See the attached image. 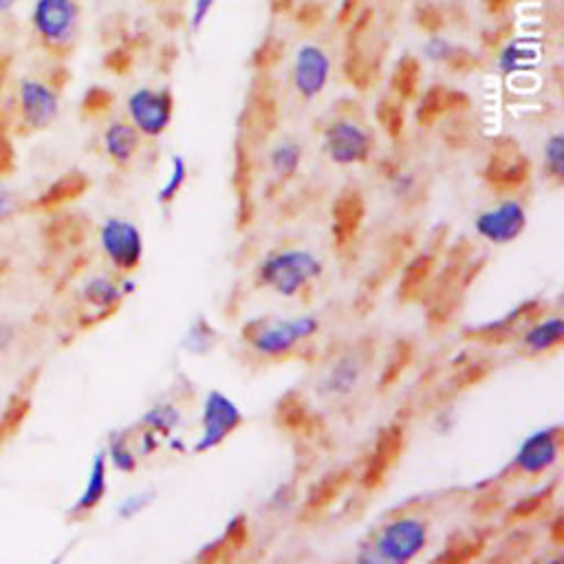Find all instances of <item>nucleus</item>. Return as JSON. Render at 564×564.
Here are the masks:
<instances>
[{
	"label": "nucleus",
	"mask_w": 564,
	"mask_h": 564,
	"mask_svg": "<svg viewBox=\"0 0 564 564\" xmlns=\"http://www.w3.org/2000/svg\"><path fill=\"white\" fill-rule=\"evenodd\" d=\"M322 271L324 263L309 249H282L258 265L256 282L278 296L296 298L322 276Z\"/></svg>",
	"instance_id": "1"
},
{
	"label": "nucleus",
	"mask_w": 564,
	"mask_h": 564,
	"mask_svg": "<svg viewBox=\"0 0 564 564\" xmlns=\"http://www.w3.org/2000/svg\"><path fill=\"white\" fill-rule=\"evenodd\" d=\"M320 320L316 316L298 318H256L243 327V340L260 355L282 357L296 351L302 342L316 338Z\"/></svg>",
	"instance_id": "2"
},
{
	"label": "nucleus",
	"mask_w": 564,
	"mask_h": 564,
	"mask_svg": "<svg viewBox=\"0 0 564 564\" xmlns=\"http://www.w3.org/2000/svg\"><path fill=\"white\" fill-rule=\"evenodd\" d=\"M29 20L42 45L64 51L78 38L82 9L78 0H34Z\"/></svg>",
	"instance_id": "3"
},
{
	"label": "nucleus",
	"mask_w": 564,
	"mask_h": 564,
	"mask_svg": "<svg viewBox=\"0 0 564 564\" xmlns=\"http://www.w3.org/2000/svg\"><path fill=\"white\" fill-rule=\"evenodd\" d=\"M428 523L415 516H399L379 531L375 538V553L379 560L404 564L415 560L428 545Z\"/></svg>",
	"instance_id": "4"
},
{
	"label": "nucleus",
	"mask_w": 564,
	"mask_h": 564,
	"mask_svg": "<svg viewBox=\"0 0 564 564\" xmlns=\"http://www.w3.org/2000/svg\"><path fill=\"white\" fill-rule=\"evenodd\" d=\"M20 122L29 130H45L60 115V93L40 78H23L16 89Z\"/></svg>",
	"instance_id": "5"
},
{
	"label": "nucleus",
	"mask_w": 564,
	"mask_h": 564,
	"mask_svg": "<svg viewBox=\"0 0 564 564\" xmlns=\"http://www.w3.org/2000/svg\"><path fill=\"white\" fill-rule=\"evenodd\" d=\"M375 148L371 130L351 119H338L324 130V150L338 166L364 164Z\"/></svg>",
	"instance_id": "6"
},
{
	"label": "nucleus",
	"mask_w": 564,
	"mask_h": 564,
	"mask_svg": "<svg viewBox=\"0 0 564 564\" xmlns=\"http://www.w3.org/2000/svg\"><path fill=\"white\" fill-rule=\"evenodd\" d=\"M243 423V412L238 410L234 401L223 395L221 390H212L205 397L203 415H201V437L194 446V452H210L219 448L221 443L234 435Z\"/></svg>",
	"instance_id": "7"
},
{
	"label": "nucleus",
	"mask_w": 564,
	"mask_h": 564,
	"mask_svg": "<svg viewBox=\"0 0 564 564\" xmlns=\"http://www.w3.org/2000/svg\"><path fill=\"white\" fill-rule=\"evenodd\" d=\"M100 245L104 256L119 271H135L144 258V236L139 227L117 216L100 227Z\"/></svg>",
	"instance_id": "8"
},
{
	"label": "nucleus",
	"mask_w": 564,
	"mask_h": 564,
	"mask_svg": "<svg viewBox=\"0 0 564 564\" xmlns=\"http://www.w3.org/2000/svg\"><path fill=\"white\" fill-rule=\"evenodd\" d=\"M128 117L133 126L146 137H161L168 130L175 115V100L170 91L137 89L128 97Z\"/></svg>",
	"instance_id": "9"
},
{
	"label": "nucleus",
	"mask_w": 564,
	"mask_h": 564,
	"mask_svg": "<svg viewBox=\"0 0 564 564\" xmlns=\"http://www.w3.org/2000/svg\"><path fill=\"white\" fill-rule=\"evenodd\" d=\"M474 227H476V234H479L487 243H492V245L514 243L527 227L525 205L520 201L507 199L503 203H498L496 208L485 210L476 216Z\"/></svg>",
	"instance_id": "10"
},
{
	"label": "nucleus",
	"mask_w": 564,
	"mask_h": 564,
	"mask_svg": "<svg viewBox=\"0 0 564 564\" xmlns=\"http://www.w3.org/2000/svg\"><path fill=\"white\" fill-rule=\"evenodd\" d=\"M562 450V430L547 428L527 437L514 457V470L525 476L545 474L556 465Z\"/></svg>",
	"instance_id": "11"
},
{
	"label": "nucleus",
	"mask_w": 564,
	"mask_h": 564,
	"mask_svg": "<svg viewBox=\"0 0 564 564\" xmlns=\"http://www.w3.org/2000/svg\"><path fill=\"white\" fill-rule=\"evenodd\" d=\"M529 175V159L520 153V148L514 141H505V144L498 146L483 170V179L490 183L492 188L503 192H512L520 186H525Z\"/></svg>",
	"instance_id": "12"
},
{
	"label": "nucleus",
	"mask_w": 564,
	"mask_h": 564,
	"mask_svg": "<svg viewBox=\"0 0 564 564\" xmlns=\"http://www.w3.org/2000/svg\"><path fill=\"white\" fill-rule=\"evenodd\" d=\"M291 78H294V89L305 100H313V97L322 95L331 78L329 53L318 45H302L296 51Z\"/></svg>",
	"instance_id": "13"
},
{
	"label": "nucleus",
	"mask_w": 564,
	"mask_h": 564,
	"mask_svg": "<svg viewBox=\"0 0 564 564\" xmlns=\"http://www.w3.org/2000/svg\"><path fill=\"white\" fill-rule=\"evenodd\" d=\"M404 443H406V435L399 423H393V426H388L379 432V437L371 454H368V461L362 472V485L366 490H375L377 485L384 483L386 474L393 470V465L399 461L401 452H404Z\"/></svg>",
	"instance_id": "14"
},
{
	"label": "nucleus",
	"mask_w": 564,
	"mask_h": 564,
	"mask_svg": "<svg viewBox=\"0 0 564 564\" xmlns=\"http://www.w3.org/2000/svg\"><path fill=\"white\" fill-rule=\"evenodd\" d=\"M364 212H366V205H364L360 192L357 190L342 192L338 201L333 203V212H331L333 241L340 247L349 245L355 238L357 230H360V225L364 221Z\"/></svg>",
	"instance_id": "15"
},
{
	"label": "nucleus",
	"mask_w": 564,
	"mask_h": 564,
	"mask_svg": "<svg viewBox=\"0 0 564 564\" xmlns=\"http://www.w3.org/2000/svg\"><path fill=\"white\" fill-rule=\"evenodd\" d=\"M106 492H108V459L106 452H100L95 454L89 470V479H86V485L82 494L78 496V501L73 503L71 514L78 518L91 514L95 507H100Z\"/></svg>",
	"instance_id": "16"
},
{
	"label": "nucleus",
	"mask_w": 564,
	"mask_h": 564,
	"mask_svg": "<svg viewBox=\"0 0 564 564\" xmlns=\"http://www.w3.org/2000/svg\"><path fill=\"white\" fill-rule=\"evenodd\" d=\"M104 150L113 164L126 166L139 150V130L133 124L113 122L104 130Z\"/></svg>",
	"instance_id": "17"
},
{
	"label": "nucleus",
	"mask_w": 564,
	"mask_h": 564,
	"mask_svg": "<svg viewBox=\"0 0 564 564\" xmlns=\"http://www.w3.org/2000/svg\"><path fill=\"white\" fill-rule=\"evenodd\" d=\"M564 342V322L560 316H553L534 324L525 335H523V346L525 351L531 355L549 353Z\"/></svg>",
	"instance_id": "18"
},
{
	"label": "nucleus",
	"mask_w": 564,
	"mask_h": 564,
	"mask_svg": "<svg viewBox=\"0 0 564 564\" xmlns=\"http://www.w3.org/2000/svg\"><path fill=\"white\" fill-rule=\"evenodd\" d=\"M362 375H364V364L357 360L355 355H346L331 368L327 382H324V388H327V393L333 397L351 395L357 384H360Z\"/></svg>",
	"instance_id": "19"
},
{
	"label": "nucleus",
	"mask_w": 564,
	"mask_h": 564,
	"mask_svg": "<svg viewBox=\"0 0 564 564\" xmlns=\"http://www.w3.org/2000/svg\"><path fill=\"white\" fill-rule=\"evenodd\" d=\"M459 93L448 91L446 86H432V89L426 91V95L421 97V104L417 108V122L421 126H432L437 119L450 111V108H459Z\"/></svg>",
	"instance_id": "20"
},
{
	"label": "nucleus",
	"mask_w": 564,
	"mask_h": 564,
	"mask_svg": "<svg viewBox=\"0 0 564 564\" xmlns=\"http://www.w3.org/2000/svg\"><path fill=\"white\" fill-rule=\"evenodd\" d=\"M82 296L97 311L111 313L124 300V289L108 276H97L86 282Z\"/></svg>",
	"instance_id": "21"
},
{
	"label": "nucleus",
	"mask_w": 564,
	"mask_h": 564,
	"mask_svg": "<svg viewBox=\"0 0 564 564\" xmlns=\"http://www.w3.org/2000/svg\"><path fill=\"white\" fill-rule=\"evenodd\" d=\"M540 60V49L529 40H514L507 42L505 49L498 56V67L503 73H516V71H527L538 64Z\"/></svg>",
	"instance_id": "22"
},
{
	"label": "nucleus",
	"mask_w": 564,
	"mask_h": 564,
	"mask_svg": "<svg viewBox=\"0 0 564 564\" xmlns=\"http://www.w3.org/2000/svg\"><path fill=\"white\" fill-rule=\"evenodd\" d=\"M86 188H89V179H86L82 172H69V175L58 179L45 194H42L40 205H45V208H56V205L78 199Z\"/></svg>",
	"instance_id": "23"
},
{
	"label": "nucleus",
	"mask_w": 564,
	"mask_h": 564,
	"mask_svg": "<svg viewBox=\"0 0 564 564\" xmlns=\"http://www.w3.org/2000/svg\"><path fill=\"white\" fill-rule=\"evenodd\" d=\"M423 56H426L430 62L448 64L452 69H465V64L472 60L468 51L457 47L454 42L443 36H430L426 47H423Z\"/></svg>",
	"instance_id": "24"
},
{
	"label": "nucleus",
	"mask_w": 564,
	"mask_h": 564,
	"mask_svg": "<svg viewBox=\"0 0 564 564\" xmlns=\"http://www.w3.org/2000/svg\"><path fill=\"white\" fill-rule=\"evenodd\" d=\"M269 164H271V170L276 172V177L291 179L302 164V148L296 144L294 139L280 141V144L271 148Z\"/></svg>",
	"instance_id": "25"
},
{
	"label": "nucleus",
	"mask_w": 564,
	"mask_h": 564,
	"mask_svg": "<svg viewBox=\"0 0 564 564\" xmlns=\"http://www.w3.org/2000/svg\"><path fill=\"white\" fill-rule=\"evenodd\" d=\"M419 86V62L415 58H401L393 73V89L401 100H410L415 97Z\"/></svg>",
	"instance_id": "26"
},
{
	"label": "nucleus",
	"mask_w": 564,
	"mask_h": 564,
	"mask_svg": "<svg viewBox=\"0 0 564 564\" xmlns=\"http://www.w3.org/2000/svg\"><path fill=\"white\" fill-rule=\"evenodd\" d=\"M545 168L549 172V177L562 183L564 177V135L556 133L547 139L545 144Z\"/></svg>",
	"instance_id": "27"
},
{
	"label": "nucleus",
	"mask_w": 564,
	"mask_h": 564,
	"mask_svg": "<svg viewBox=\"0 0 564 564\" xmlns=\"http://www.w3.org/2000/svg\"><path fill=\"white\" fill-rule=\"evenodd\" d=\"M106 459L115 465V470L124 472V474L135 472V468H137L135 454H133V450H130L126 439H122V437H113V441L108 443Z\"/></svg>",
	"instance_id": "28"
},
{
	"label": "nucleus",
	"mask_w": 564,
	"mask_h": 564,
	"mask_svg": "<svg viewBox=\"0 0 564 564\" xmlns=\"http://www.w3.org/2000/svg\"><path fill=\"white\" fill-rule=\"evenodd\" d=\"M186 177H188L186 161H183V157H172L170 179H168V183L164 186V190L159 192V203L168 205L170 201H175V197H177V194H179L181 188H183V183H186Z\"/></svg>",
	"instance_id": "29"
},
{
	"label": "nucleus",
	"mask_w": 564,
	"mask_h": 564,
	"mask_svg": "<svg viewBox=\"0 0 564 564\" xmlns=\"http://www.w3.org/2000/svg\"><path fill=\"white\" fill-rule=\"evenodd\" d=\"M342 483L344 479L340 474H331L329 479H324L316 490L311 492L309 496V501H307V509H318V507H324V505H329L335 496H338V492L342 490Z\"/></svg>",
	"instance_id": "30"
},
{
	"label": "nucleus",
	"mask_w": 564,
	"mask_h": 564,
	"mask_svg": "<svg viewBox=\"0 0 564 564\" xmlns=\"http://www.w3.org/2000/svg\"><path fill=\"white\" fill-rule=\"evenodd\" d=\"M179 421V412L172 406H155L153 410L148 412L144 417V423L148 428H153L155 432H168L177 426Z\"/></svg>",
	"instance_id": "31"
},
{
	"label": "nucleus",
	"mask_w": 564,
	"mask_h": 564,
	"mask_svg": "<svg viewBox=\"0 0 564 564\" xmlns=\"http://www.w3.org/2000/svg\"><path fill=\"white\" fill-rule=\"evenodd\" d=\"M379 122L386 128V133H390L393 137H397L401 133V128H404V113H401V106L384 100L379 104V111H377Z\"/></svg>",
	"instance_id": "32"
},
{
	"label": "nucleus",
	"mask_w": 564,
	"mask_h": 564,
	"mask_svg": "<svg viewBox=\"0 0 564 564\" xmlns=\"http://www.w3.org/2000/svg\"><path fill=\"white\" fill-rule=\"evenodd\" d=\"M430 271H432V258L428 256H419L417 260H412L410 267L406 269V274H404V291H415L423 280H428L430 276Z\"/></svg>",
	"instance_id": "33"
},
{
	"label": "nucleus",
	"mask_w": 564,
	"mask_h": 564,
	"mask_svg": "<svg viewBox=\"0 0 564 564\" xmlns=\"http://www.w3.org/2000/svg\"><path fill=\"white\" fill-rule=\"evenodd\" d=\"M111 104H113V95L102 89V86H93V89H89V93L84 95V111L91 115H100L108 111Z\"/></svg>",
	"instance_id": "34"
},
{
	"label": "nucleus",
	"mask_w": 564,
	"mask_h": 564,
	"mask_svg": "<svg viewBox=\"0 0 564 564\" xmlns=\"http://www.w3.org/2000/svg\"><path fill=\"white\" fill-rule=\"evenodd\" d=\"M214 7H216V0H194L192 14H190V29L201 31L205 27V23L210 20Z\"/></svg>",
	"instance_id": "35"
},
{
	"label": "nucleus",
	"mask_w": 564,
	"mask_h": 564,
	"mask_svg": "<svg viewBox=\"0 0 564 564\" xmlns=\"http://www.w3.org/2000/svg\"><path fill=\"white\" fill-rule=\"evenodd\" d=\"M18 212V199L16 194L0 186V225L7 223Z\"/></svg>",
	"instance_id": "36"
},
{
	"label": "nucleus",
	"mask_w": 564,
	"mask_h": 564,
	"mask_svg": "<svg viewBox=\"0 0 564 564\" xmlns=\"http://www.w3.org/2000/svg\"><path fill=\"white\" fill-rule=\"evenodd\" d=\"M16 342V327L12 322L0 320V353H7Z\"/></svg>",
	"instance_id": "37"
},
{
	"label": "nucleus",
	"mask_w": 564,
	"mask_h": 564,
	"mask_svg": "<svg viewBox=\"0 0 564 564\" xmlns=\"http://www.w3.org/2000/svg\"><path fill=\"white\" fill-rule=\"evenodd\" d=\"M144 501H141V496H133V498H128V501L122 505V509H119V512H122V516H133V514H137V512H141V509H144Z\"/></svg>",
	"instance_id": "38"
},
{
	"label": "nucleus",
	"mask_w": 564,
	"mask_h": 564,
	"mask_svg": "<svg viewBox=\"0 0 564 564\" xmlns=\"http://www.w3.org/2000/svg\"><path fill=\"white\" fill-rule=\"evenodd\" d=\"M507 5H509V0H485L487 12H492V14L503 12V9H505Z\"/></svg>",
	"instance_id": "39"
},
{
	"label": "nucleus",
	"mask_w": 564,
	"mask_h": 564,
	"mask_svg": "<svg viewBox=\"0 0 564 564\" xmlns=\"http://www.w3.org/2000/svg\"><path fill=\"white\" fill-rule=\"evenodd\" d=\"M18 5H20V0H0V16L12 14Z\"/></svg>",
	"instance_id": "40"
}]
</instances>
